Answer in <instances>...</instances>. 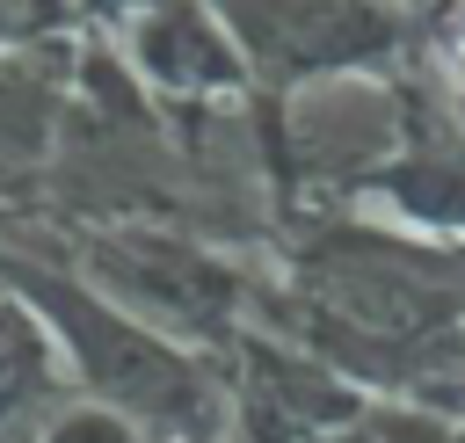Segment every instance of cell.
Wrapping results in <instances>:
<instances>
[{"instance_id": "obj_1", "label": "cell", "mask_w": 465, "mask_h": 443, "mask_svg": "<svg viewBox=\"0 0 465 443\" xmlns=\"http://www.w3.org/2000/svg\"><path fill=\"white\" fill-rule=\"evenodd\" d=\"M450 73H458V87H465V29L450 36Z\"/></svg>"}]
</instances>
